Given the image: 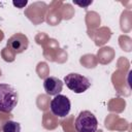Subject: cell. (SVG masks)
I'll use <instances>...</instances> for the list:
<instances>
[{
    "instance_id": "1",
    "label": "cell",
    "mask_w": 132,
    "mask_h": 132,
    "mask_svg": "<svg viewBox=\"0 0 132 132\" xmlns=\"http://www.w3.org/2000/svg\"><path fill=\"white\" fill-rule=\"evenodd\" d=\"M18 92L12 86L8 84H0V111H12L18 104Z\"/></svg>"
},
{
    "instance_id": "2",
    "label": "cell",
    "mask_w": 132,
    "mask_h": 132,
    "mask_svg": "<svg viewBox=\"0 0 132 132\" xmlns=\"http://www.w3.org/2000/svg\"><path fill=\"white\" fill-rule=\"evenodd\" d=\"M74 124L77 132H96L98 128V121L96 117L89 110L80 111Z\"/></svg>"
},
{
    "instance_id": "3",
    "label": "cell",
    "mask_w": 132,
    "mask_h": 132,
    "mask_svg": "<svg viewBox=\"0 0 132 132\" xmlns=\"http://www.w3.org/2000/svg\"><path fill=\"white\" fill-rule=\"evenodd\" d=\"M64 81L67 88L76 94L84 93L91 87V82L88 77L74 72L67 74L64 77Z\"/></svg>"
},
{
    "instance_id": "4",
    "label": "cell",
    "mask_w": 132,
    "mask_h": 132,
    "mask_svg": "<svg viewBox=\"0 0 132 132\" xmlns=\"http://www.w3.org/2000/svg\"><path fill=\"white\" fill-rule=\"evenodd\" d=\"M50 108L54 116L58 118H64L70 112L71 103L67 96L59 94L54 99H52Z\"/></svg>"
},
{
    "instance_id": "5",
    "label": "cell",
    "mask_w": 132,
    "mask_h": 132,
    "mask_svg": "<svg viewBox=\"0 0 132 132\" xmlns=\"http://www.w3.org/2000/svg\"><path fill=\"white\" fill-rule=\"evenodd\" d=\"M28 44H29V40L27 36L22 33H16L12 35L7 41V45L16 54H21L24 51H26Z\"/></svg>"
},
{
    "instance_id": "6",
    "label": "cell",
    "mask_w": 132,
    "mask_h": 132,
    "mask_svg": "<svg viewBox=\"0 0 132 132\" xmlns=\"http://www.w3.org/2000/svg\"><path fill=\"white\" fill-rule=\"evenodd\" d=\"M43 88L47 95L57 96L63 89V82L56 76H47L43 80Z\"/></svg>"
},
{
    "instance_id": "7",
    "label": "cell",
    "mask_w": 132,
    "mask_h": 132,
    "mask_svg": "<svg viewBox=\"0 0 132 132\" xmlns=\"http://www.w3.org/2000/svg\"><path fill=\"white\" fill-rule=\"evenodd\" d=\"M3 132H21V125L18 122L7 121L2 128Z\"/></svg>"
}]
</instances>
